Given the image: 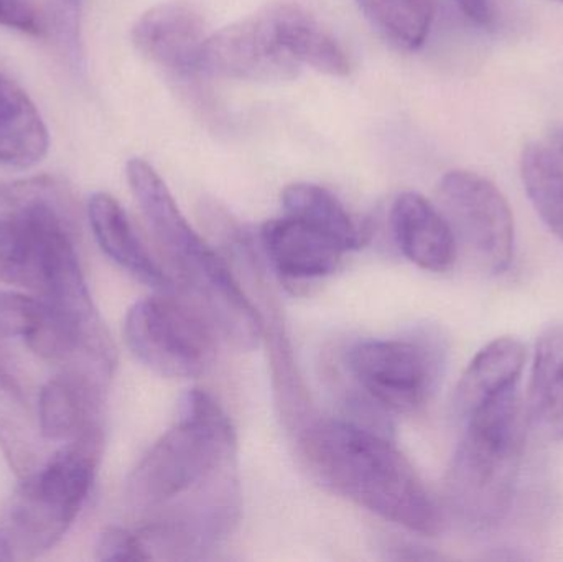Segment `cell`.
<instances>
[{"mask_svg":"<svg viewBox=\"0 0 563 562\" xmlns=\"http://www.w3.org/2000/svg\"><path fill=\"white\" fill-rule=\"evenodd\" d=\"M238 439L213 396L190 389L177 422L132 471L129 507L145 518L157 558H187L227 535L236 520Z\"/></svg>","mask_w":563,"mask_h":562,"instance_id":"6da1fadb","label":"cell"},{"mask_svg":"<svg viewBox=\"0 0 563 562\" xmlns=\"http://www.w3.org/2000/svg\"><path fill=\"white\" fill-rule=\"evenodd\" d=\"M308 467L328 488L413 533L435 537L442 515L406 455L361 422L318 421L301 436Z\"/></svg>","mask_w":563,"mask_h":562,"instance_id":"7a4b0ae2","label":"cell"},{"mask_svg":"<svg viewBox=\"0 0 563 562\" xmlns=\"http://www.w3.org/2000/svg\"><path fill=\"white\" fill-rule=\"evenodd\" d=\"M129 187L151 227L188 302L214 332L234 349H257L264 335L263 317L231 273L223 257L190 227L161 175L142 158L125 165Z\"/></svg>","mask_w":563,"mask_h":562,"instance_id":"3957f363","label":"cell"},{"mask_svg":"<svg viewBox=\"0 0 563 562\" xmlns=\"http://www.w3.org/2000/svg\"><path fill=\"white\" fill-rule=\"evenodd\" d=\"M71 191L52 177L0 185V280L42 299L86 289Z\"/></svg>","mask_w":563,"mask_h":562,"instance_id":"277c9868","label":"cell"},{"mask_svg":"<svg viewBox=\"0 0 563 562\" xmlns=\"http://www.w3.org/2000/svg\"><path fill=\"white\" fill-rule=\"evenodd\" d=\"M526 418L516 385L462 419L465 434L446 475V492L466 524L492 527L509 510L525 452Z\"/></svg>","mask_w":563,"mask_h":562,"instance_id":"5b68a950","label":"cell"},{"mask_svg":"<svg viewBox=\"0 0 563 562\" xmlns=\"http://www.w3.org/2000/svg\"><path fill=\"white\" fill-rule=\"evenodd\" d=\"M102 448L104 434L98 426L66 442L20 481L3 525L16 558L40 557L68 533L95 484Z\"/></svg>","mask_w":563,"mask_h":562,"instance_id":"8992f818","label":"cell"},{"mask_svg":"<svg viewBox=\"0 0 563 562\" xmlns=\"http://www.w3.org/2000/svg\"><path fill=\"white\" fill-rule=\"evenodd\" d=\"M124 335L139 362L165 378H200L217 359L213 327L190 302L167 293L135 302Z\"/></svg>","mask_w":563,"mask_h":562,"instance_id":"52a82bcc","label":"cell"},{"mask_svg":"<svg viewBox=\"0 0 563 562\" xmlns=\"http://www.w3.org/2000/svg\"><path fill=\"white\" fill-rule=\"evenodd\" d=\"M347 370L371 403L412 412L435 388L440 355L435 345L419 339L366 340L347 352Z\"/></svg>","mask_w":563,"mask_h":562,"instance_id":"ba28073f","label":"cell"},{"mask_svg":"<svg viewBox=\"0 0 563 562\" xmlns=\"http://www.w3.org/2000/svg\"><path fill=\"white\" fill-rule=\"evenodd\" d=\"M453 233L486 271L503 274L515 256V218L498 187L475 172L453 170L439 184Z\"/></svg>","mask_w":563,"mask_h":562,"instance_id":"9c48e42d","label":"cell"},{"mask_svg":"<svg viewBox=\"0 0 563 562\" xmlns=\"http://www.w3.org/2000/svg\"><path fill=\"white\" fill-rule=\"evenodd\" d=\"M300 68L282 48L267 7L208 36L201 56L203 71L241 81H288Z\"/></svg>","mask_w":563,"mask_h":562,"instance_id":"30bf717a","label":"cell"},{"mask_svg":"<svg viewBox=\"0 0 563 562\" xmlns=\"http://www.w3.org/2000/svg\"><path fill=\"white\" fill-rule=\"evenodd\" d=\"M203 16L184 2H165L142 13L132 29L135 48L165 71L191 78L201 69L208 40Z\"/></svg>","mask_w":563,"mask_h":562,"instance_id":"8fae6325","label":"cell"},{"mask_svg":"<svg viewBox=\"0 0 563 562\" xmlns=\"http://www.w3.org/2000/svg\"><path fill=\"white\" fill-rule=\"evenodd\" d=\"M261 244L285 279L310 280L333 274L346 247L323 228L284 213L261 228Z\"/></svg>","mask_w":563,"mask_h":562,"instance_id":"7c38bea8","label":"cell"},{"mask_svg":"<svg viewBox=\"0 0 563 562\" xmlns=\"http://www.w3.org/2000/svg\"><path fill=\"white\" fill-rule=\"evenodd\" d=\"M109 382L82 372L58 370L38 393V432L46 441L69 442L101 426L102 395Z\"/></svg>","mask_w":563,"mask_h":562,"instance_id":"4fadbf2b","label":"cell"},{"mask_svg":"<svg viewBox=\"0 0 563 562\" xmlns=\"http://www.w3.org/2000/svg\"><path fill=\"white\" fill-rule=\"evenodd\" d=\"M390 227L400 253L416 266L445 273L455 264V233L445 214L422 195H399L390 208Z\"/></svg>","mask_w":563,"mask_h":562,"instance_id":"5bb4252c","label":"cell"},{"mask_svg":"<svg viewBox=\"0 0 563 562\" xmlns=\"http://www.w3.org/2000/svg\"><path fill=\"white\" fill-rule=\"evenodd\" d=\"M88 218L106 256L152 289L170 293V277L145 250L128 213L114 197L109 194L92 195L88 203Z\"/></svg>","mask_w":563,"mask_h":562,"instance_id":"9a60e30c","label":"cell"},{"mask_svg":"<svg viewBox=\"0 0 563 562\" xmlns=\"http://www.w3.org/2000/svg\"><path fill=\"white\" fill-rule=\"evenodd\" d=\"M282 48L298 63L330 76H346L351 65L338 40L307 9L291 2L267 5Z\"/></svg>","mask_w":563,"mask_h":562,"instance_id":"2e32d148","label":"cell"},{"mask_svg":"<svg viewBox=\"0 0 563 562\" xmlns=\"http://www.w3.org/2000/svg\"><path fill=\"white\" fill-rule=\"evenodd\" d=\"M49 135L30 96L0 73V165L30 168L48 154Z\"/></svg>","mask_w":563,"mask_h":562,"instance_id":"e0dca14e","label":"cell"},{"mask_svg":"<svg viewBox=\"0 0 563 562\" xmlns=\"http://www.w3.org/2000/svg\"><path fill=\"white\" fill-rule=\"evenodd\" d=\"M526 416L536 434L545 441H562L563 323L549 327L539 337Z\"/></svg>","mask_w":563,"mask_h":562,"instance_id":"ac0fdd59","label":"cell"},{"mask_svg":"<svg viewBox=\"0 0 563 562\" xmlns=\"http://www.w3.org/2000/svg\"><path fill=\"white\" fill-rule=\"evenodd\" d=\"M525 363V345L515 337H501L479 350L456 388L455 408L459 418H465L492 396L519 385Z\"/></svg>","mask_w":563,"mask_h":562,"instance_id":"d6986e66","label":"cell"},{"mask_svg":"<svg viewBox=\"0 0 563 562\" xmlns=\"http://www.w3.org/2000/svg\"><path fill=\"white\" fill-rule=\"evenodd\" d=\"M284 213L305 218L333 234L346 251L360 250L367 231L353 220L344 205L327 188L313 184L288 185L282 194Z\"/></svg>","mask_w":563,"mask_h":562,"instance_id":"ffe728a7","label":"cell"},{"mask_svg":"<svg viewBox=\"0 0 563 562\" xmlns=\"http://www.w3.org/2000/svg\"><path fill=\"white\" fill-rule=\"evenodd\" d=\"M363 15L384 40L413 52L426 43L435 13V0H356Z\"/></svg>","mask_w":563,"mask_h":562,"instance_id":"44dd1931","label":"cell"},{"mask_svg":"<svg viewBox=\"0 0 563 562\" xmlns=\"http://www.w3.org/2000/svg\"><path fill=\"white\" fill-rule=\"evenodd\" d=\"M0 449L20 481L40 467L38 444L26 416L25 396L3 388H0Z\"/></svg>","mask_w":563,"mask_h":562,"instance_id":"7402d4cb","label":"cell"},{"mask_svg":"<svg viewBox=\"0 0 563 562\" xmlns=\"http://www.w3.org/2000/svg\"><path fill=\"white\" fill-rule=\"evenodd\" d=\"M82 9H85V0H46L45 15H43V26L52 38L56 52L76 73L85 69Z\"/></svg>","mask_w":563,"mask_h":562,"instance_id":"603a6c76","label":"cell"},{"mask_svg":"<svg viewBox=\"0 0 563 562\" xmlns=\"http://www.w3.org/2000/svg\"><path fill=\"white\" fill-rule=\"evenodd\" d=\"M96 560L148 561L151 554L139 533H131L124 528L109 527L102 531L96 544Z\"/></svg>","mask_w":563,"mask_h":562,"instance_id":"cb8c5ba5","label":"cell"},{"mask_svg":"<svg viewBox=\"0 0 563 562\" xmlns=\"http://www.w3.org/2000/svg\"><path fill=\"white\" fill-rule=\"evenodd\" d=\"M0 25L29 35H43V16L30 0H0Z\"/></svg>","mask_w":563,"mask_h":562,"instance_id":"d4e9b609","label":"cell"},{"mask_svg":"<svg viewBox=\"0 0 563 562\" xmlns=\"http://www.w3.org/2000/svg\"><path fill=\"white\" fill-rule=\"evenodd\" d=\"M466 19L479 26H492L495 22V2L493 0H455Z\"/></svg>","mask_w":563,"mask_h":562,"instance_id":"484cf974","label":"cell"},{"mask_svg":"<svg viewBox=\"0 0 563 562\" xmlns=\"http://www.w3.org/2000/svg\"><path fill=\"white\" fill-rule=\"evenodd\" d=\"M16 560L15 550H13L12 540L5 528L0 527V561Z\"/></svg>","mask_w":563,"mask_h":562,"instance_id":"4316f807","label":"cell"},{"mask_svg":"<svg viewBox=\"0 0 563 562\" xmlns=\"http://www.w3.org/2000/svg\"><path fill=\"white\" fill-rule=\"evenodd\" d=\"M555 2H561V3H563V0H555Z\"/></svg>","mask_w":563,"mask_h":562,"instance_id":"83f0119b","label":"cell"}]
</instances>
